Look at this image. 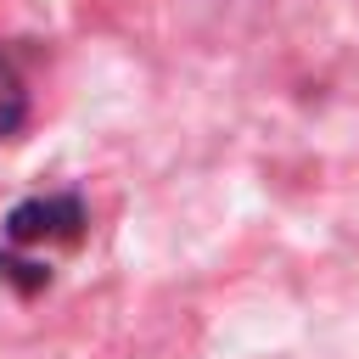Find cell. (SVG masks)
Masks as SVG:
<instances>
[{
	"label": "cell",
	"instance_id": "6da1fadb",
	"mask_svg": "<svg viewBox=\"0 0 359 359\" xmlns=\"http://www.w3.org/2000/svg\"><path fill=\"white\" fill-rule=\"evenodd\" d=\"M84 236V202L79 196H34L6 213V241H0V280L17 292H39L50 280V258Z\"/></svg>",
	"mask_w": 359,
	"mask_h": 359
},
{
	"label": "cell",
	"instance_id": "7a4b0ae2",
	"mask_svg": "<svg viewBox=\"0 0 359 359\" xmlns=\"http://www.w3.org/2000/svg\"><path fill=\"white\" fill-rule=\"evenodd\" d=\"M22 118H28V90H22L17 67L0 56V140H6V135H17V129H22Z\"/></svg>",
	"mask_w": 359,
	"mask_h": 359
}]
</instances>
